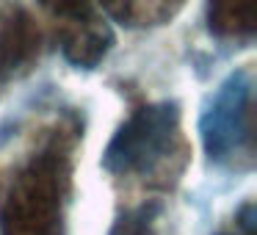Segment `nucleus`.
Wrapping results in <instances>:
<instances>
[{
  "label": "nucleus",
  "mask_w": 257,
  "mask_h": 235,
  "mask_svg": "<svg viewBox=\"0 0 257 235\" xmlns=\"http://www.w3.org/2000/svg\"><path fill=\"white\" fill-rule=\"evenodd\" d=\"M39 53V28L17 3L0 6V80L25 69Z\"/></svg>",
  "instance_id": "nucleus-5"
},
{
  "label": "nucleus",
  "mask_w": 257,
  "mask_h": 235,
  "mask_svg": "<svg viewBox=\"0 0 257 235\" xmlns=\"http://www.w3.org/2000/svg\"><path fill=\"white\" fill-rule=\"evenodd\" d=\"M180 147V111L174 102L144 105L116 130L102 163L113 174H152Z\"/></svg>",
  "instance_id": "nucleus-1"
},
{
  "label": "nucleus",
  "mask_w": 257,
  "mask_h": 235,
  "mask_svg": "<svg viewBox=\"0 0 257 235\" xmlns=\"http://www.w3.org/2000/svg\"><path fill=\"white\" fill-rule=\"evenodd\" d=\"M64 166L56 150L36 155L20 172L3 207V235H58Z\"/></svg>",
  "instance_id": "nucleus-2"
},
{
  "label": "nucleus",
  "mask_w": 257,
  "mask_h": 235,
  "mask_svg": "<svg viewBox=\"0 0 257 235\" xmlns=\"http://www.w3.org/2000/svg\"><path fill=\"white\" fill-rule=\"evenodd\" d=\"M102 12L127 28H155L180 14L185 0H100Z\"/></svg>",
  "instance_id": "nucleus-6"
},
{
  "label": "nucleus",
  "mask_w": 257,
  "mask_h": 235,
  "mask_svg": "<svg viewBox=\"0 0 257 235\" xmlns=\"http://www.w3.org/2000/svg\"><path fill=\"white\" fill-rule=\"evenodd\" d=\"M251 75H229L202 116V141L207 155L227 161L240 150H251Z\"/></svg>",
  "instance_id": "nucleus-3"
},
{
  "label": "nucleus",
  "mask_w": 257,
  "mask_h": 235,
  "mask_svg": "<svg viewBox=\"0 0 257 235\" xmlns=\"http://www.w3.org/2000/svg\"><path fill=\"white\" fill-rule=\"evenodd\" d=\"M257 25V0H207V28L221 39H249Z\"/></svg>",
  "instance_id": "nucleus-7"
},
{
  "label": "nucleus",
  "mask_w": 257,
  "mask_h": 235,
  "mask_svg": "<svg viewBox=\"0 0 257 235\" xmlns=\"http://www.w3.org/2000/svg\"><path fill=\"white\" fill-rule=\"evenodd\" d=\"M58 45H61L67 61H72L75 67H97L105 58V53L113 45V34L108 28V23L94 12L86 9L80 14L61 20V31H58Z\"/></svg>",
  "instance_id": "nucleus-4"
},
{
  "label": "nucleus",
  "mask_w": 257,
  "mask_h": 235,
  "mask_svg": "<svg viewBox=\"0 0 257 235\" xmlns=\"http://www.w3.org/2000/svg\"><path fill=\"white\" fill-rule=\"evenodd\" d=\"M39 3L50 14H56L58 20L72 17V14H80V12H86V9H91V0H39Z\"/></svg>",
  "instance_id": "nucleus-8"
}]
</instances>
